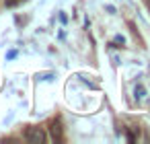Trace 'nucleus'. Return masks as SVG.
<instances>
[{
    "instance_id": "obj_2",
    "label": "nucleus",
    "mask_w": 150,
    "mask_h": 144,
    "mask_svg": "<svg viewBox=\"0 0 150 144\" xmlns=\"http://www.w3.org/2000/svg\"><path fill=\"white\" fill-rule=\"evenodd\" d=\"M52 136H54V140H62V128H60V121H54V123H52Z\"/></svg>"
},
{
    "instance_id": "obj_1",
    "label": "nucleus",
    "mask_w": 150,
    "mask_h": 144,
    "mask_svg": "<svg viewBox=\"0 0 150 144\" xmlns=\"http://www.w3.org/2000/svg\"><path fill=\"white\" fill-rule=\"evenodd\" d=\"M25 138L31 144H41V142H45V132L41 128H27L25 130Z\"/></svg>"
}]
</instances>
